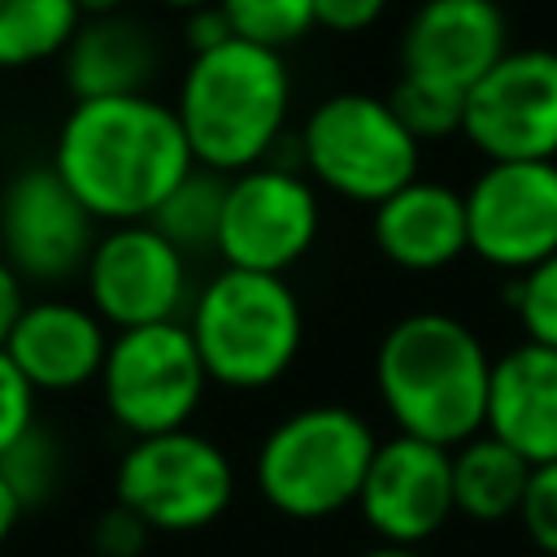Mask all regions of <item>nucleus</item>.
Returning <instances> with one entry per match:
<instances>
[{
	"mask_svg": "<svg viewBox=\"0 0 557 557\" xmlns=\"http://www.w3.org/2000/svg\"><path fill=\"white\" fill-rule=\"evenodd\" d=\"M48 165L100 226L148 222L196 170L174 104L152 91L74 100L57 126Z\"/></svg>",
	"mask_w": 557,
	"mask_h": 557,
	"instance_id": "obj_1",
	"label": "nucleus"
},
{
	"mask_svg": "<svg viewBox=\"0 0 557 557\" xmlns=\"http://www.w3.org/2000/svg\"><path fill=\"white\" fill-rule=\"evenodd\" d=\"M492 357L453 313L418 309L396 318L374 348V392L400 435L457 448L483 431Z\"/></svg>",
	"mask_w": 557,
	"mask_h": 557,
	"instance_id": "obj_2",
	"label": "nucleus"
},
{
	"mask_svg": "<svg viewBox=\"0 0 557 557\" xmlns=\"http://www.w3.org/2000/svg\"><path fill=\"white\" fill-rule=\"evenodd\" d=\"M174 113L200 170L239 174L274 157L292 117V70L283 52L222 39L187 57Z\"/></svg>",
	"mask_w": 557,
	"mask_h": 557,
	"instance_id": "obj_3",
	"label": "nucleus"
},
{
	"mask_svg": "<svg viewBox=\"0 0 557 557\" xmlns=\"http://www.w3.org/2000/svg\"><path fill=\"white\" fill-rule=\"evenodd\" d=\"M183 326L209 383L222 392L274 387L305 348V305L287 274L218 265L196 283Z\"/></svg>",
	"mask_w": 557,
	"mask_h": 557,
	"instance_id": "obj_4",
	"label": "nucleus"
},
{
	"mask_svg": "<svg viewBox=\"0 0 557 557\" xmlns=\"http://www.w3.org/2000/svg\"><path fill=\"white\" fill-rule=\"evenodd\" d=\"M374 448L379 435L366 413L335 400L300 405L261 435L252 453V487L274 513L322 522L357 505Z\"/></svg>",
	"mask_w": 557,
	"mask_h": 557,
	"instance_id": "obj_5",
	"label": "nucleus"
},
{
	"mask_svg": "<svg viewBox=\"0 0 557 557\" xmlns=\"http://www.w3.org/2000/svg\"><path fill=\"white\" fill-rule=\"evenodd\" d=\"M296 165L318 191L352 205H379L418 178L422 144L392 113L387 96L335 91L318 100L296 135Z\"/></svg>",
	"mask_w": 557,
	"mask_h": 557,
	"instance_id": "obj_6",
	"label": "nucleus"
},
{
	"mask_svg": "<svg viewBox=\"0 0 557 557\" xmlns=\"http://www.w3.org/2000/svg\"><path fill=\"white\" fill-rule=\"evenodd\" d=\"M113 500L126 505L152 535H191L231 509L235 461L196 426L139 435L117 457Z\"/></svg>",
	"mask_w": 557,
	"mask_h": 557,
	"instance_id": "obj_7",
	"label": "nucleus"
},
{
	"mask_svg": "<svg viewBox=\"0 0 557 557\" xmlns=\"http://www.w3.org/2000/svg\"><path fill=\"white\" fill-rule=\"evenodd\" d=\"M96 387L113 426L139 440V435L191 426L213 383L178 318V322L113 331Z\"/></svg>",
	"mask_w": 557,
	"mask_h": 557,
	"instance_id": "obj_8",
	"label": "nucleus"
},
{
	"mask_svg": "<svg viewBox=\"0 0 557 557\" xmlns=\"http://www.w3.org/2000/svg\"><path fill=\"white\" fill-rule=\"evenodd\" d=\"M322 235V196L296 161H261L226 174L213 257L235 270L287 274Z\"/></svg>",
	"mask_w": 557,
	"mask_h": 557,
	"instance_id": "obj_9",
	"label": "nucleus"
},
{
	"mask_svg": "<svg viewBox=\"0 0 557 557\" xmlns=\"http://www.w3.org/2000/svg\"><path fill=\"white\" fill-rule=\"evenodd\" d=\"M78 278L83 300L109 331L178 322L196 292L191 257H183L152 222L100 226Z\"/></svg>",
	"mask_w": 557,
	"mask_h": 557,
	"instance_id": "obj_10",
	"label": "nucleus"
},
{
	"mask_svg": "<svg viewBox=\"0 0 557 557\" xmlns=\"http://www.w3.org/2000/svg\"><path fill=\"white\" fill-rule=\"evenodd\" d=\"M100 222L48 161L13 170L0 187V257L26 287H61L83 274Z\"/></svg>",
	"mask_w": 557,
	"mask_h": 557,
	"instance_id": "obj_11",
	"label": "nucleus"
},
{
	"mask_svg": "<svg viewBox=\"0 0 557 557\" xmlns=\"http://www.w3.org/2000/svg\"><path fill=\"white\" fill-rule=\"evenodd\" d=\"M461 139L487 161H557V48H509L466 91Z\"/></svg>",
	"mask_w": 557,
	"mask_h": 557,
	"instance_id": "obj_12",
	"label": "nucleus"
},
{
	"mask_svg": "<svg viewBox=\"0 0 557 557\" xmlns=\"http://www.w3.org/2000/svg\"><path fill=\"white\" fill-rule=\"evenodd\" d=\"M461 200L479 261L522 274L557 252V161H487Z\"/></svg>",
	"mask_w": 557,
	"mask_h": 557,
	"instance_id": "obj_13",
	"label": "nucleus"
},
{
	"mask_svg": "<svg viewBox=\"0 0 557 557\" xmlns=\"http://www.w3.org/2000/svg\"><path fill=\"white\" fill-rule=\"evenodd\" d=\"M357 513L379 544L422 548L444 531L453 509V448L418 435L379 440L357 492Z\"/></svg>",
	"mask_w": 557,
	"mask_h": 557,
	"instance_id": "obj_14",
	"label": "nucleus"
},
{
	"mask_svg": "<svg viewBox=\"0 0 557 557\" xmlns=\"http://www.w3.org/2000/svg\"><path fill=\"white\" fill-rule=\"evenodd\" d=\"M113 331L104 318L74 296H30L4 339L9 361L39 396H70L100 379Z\"/></svg>",
	"mask_w": 557,
	"mask_h": 557,
	"instance_id": "obj_15",
	"label": "nucleus"
},
{
	"mask_svg": "<svg viewBox=\"0 0 557 557\" xmlns=\"http://www.w3.org/2000/svg\"><path fill=\"white\" fill-rule=\"evenodd\" d=\"M509 52V17L496 0H422L400 30V74L470 91Z\"/></svg>",
	"mask_w": 557,
	"mask_h": 557,
	"instance_id": "obj_16",
	"label": "nucleus"
},
{
	"mask_svg": "<svg viewBox=\"0 0 557 557\" xmlns=\"http://www.w3.org/2000/svg\"><path fill=\"white\" fill-rule=\"evenodd\" d=\"M370 239L396 270L409 274L444 270L470 252L466 200L457 187L418 174L370 209Z\"/></svg>",
	"mask_w": 557,
	"mask_h": 557,
	"instance_id": "obj_17",
	"label": "nucleus"
},
{
	"mask_svg": "<svg viewBox=\"0 0 557 557\" xmlns=\"http://www.w3.org/2000/svg\"><path fill=\"white\" fill-rule=\"evenodd\" d=\"M483 431L531 466L557 461V348L522 339L492 357Z\"/></svg>",
	"mask_w": 557,
	"mask_h": 557,
	"instance_id": "obj_18",
	"label": "nucleus"
},
{
	"mask_svg": "<svg viewBox=\"0 0 557 557\" xmlns=\"http://www.w3.org/2000/svg\"><path fill=\"white\" fill-rule=\"evenodd\" d=\"M152 74H157V44L148 26L131 22L126 13L83 17L70 48L61 52V78L74 100L148 91Z\"/></svg>",
	"mask_w": 557,
	"mask_h": 557,
	"instance_id": "obj_19",
	"label": "nucleus"
},
{
	"mask_svg": "<svg viewBox=\"0 0 557 557\" xmlns=\"http://www.w3.org/2000/svg\"><path fill=\"white\" fill-rule=\"evenodd\" d=\"M527 479H531V461L487 431L453 448V509L466 513L470 522L518 518Z\"/></svg>",
	"mask_w": 557,
	"mask_h": 557,
	"instance_id": "obj_20",
	"label": "nucleus"
},
{
	"mask_svg": "<svg viewBox=\"0 0 557 557\" xmlns=\"http://www.w3.org/2000/svg\"><path fill=\"white\" fill-rule=\"evenodd\" d=\"M78 22V0H0V70L61 61Z\"/></svg>",
	"mask_w": 557,
	"mask_h": 557,
	"instance_id": "obj_21",
	"label": "nucleus"
},
{
	"mask_svg": "<svg viewBox=\"0 0 557 557\" xmlns=\"http://www.w3.org/2000/svg\"><path fill=\"white\" fill-rule=\"evenodd\" d=\"M222 187L226 178L213 170H191L157 209H152V226L191 261L209 257L218 248V222H222Z\"/></svg>",
	"mask_w": 557,
	"mask_h": 557,
	"instance_id": "obj_22",
	"label": "nucleus"
},
{
	"mask_svg": "<svg viewBox=\"0 0 557 557\" xmlns=\"http://www.w3.org/2000/svg\"><path fill=\"white\" fill-rule=\"evenodd\" d=\"M0 474L9 479L13 496L22 500V509H39V505H48L61 492V479H65V444L44 422H35L4 453Z\"/></svg>",
	"mask_w": 557,
	"mask_h": 557,
	"instance_id": "obj_23",
	"label": "nucleus"
},
{
	"mask_svg": "<svg viewBox=\"0 0 557 557\" xmlns=\"http://www.w3.org/2000/svg\"><path fill=\"white\" fill-rule=\"evenodd\" d=\"M387 104H392V113L405 122V131H409L418 144L461 135L466 91L440 87V83H431V78L400 74V78H396V87L387 91Z\"/></svg>",
	"mask_w": 557,
	"mask_h": 557,
	"instance_id": "obj_24",
	"label": "nucleus"
},
{
	"mask_svg": "<svg viewBox=\"0 0 557 557\" xmlns=\"http://www.w3.org/2000/svg\"><path fill=\"white\" fill-rule=\"evenodd\" d=\"M235 39L283 52L313 30V0H218Z\"/></svg>",
	"mask_w": 557,
	"mask_h": 557,
	"instance_id": "obj_25",
	"label": "nucleus"
},
{
	"mask_svg": "<svg viewBox=\"0 0 557 557\" xmlns=\"http://www.w3.org/2000/svg\"><path fill=\"white\" fill-rule=\"evenodd\" d=\"M509 305H513L527 339L557 348V252L544 257L540 265L522 270L509 283Z\"/></svg>",
	"mask_w": 557,
	"mask_h": 557,
	"instance_id": "obj_26",
	"label": "nucleus"
},
{
	"mask_svg": "<svg viewBox=\"0 0 557 557\" xmlns=\"http://www.w3.org/2000/svg\"><path fill=\"white\" fill-rule=\"evenodd\" d=\"M518 522L540 553L557 557V461L531 466V479H527V492L518 505Z\"/></svg>",
	"mask_w": 557,
	"mask_h": 557,
	"instance_id": "obj_27",
	"label": "nucleus"
},
{
	"mask_svg": "<svg viewBox=\"0 0 557 557\" xmlns=\"http://www.w3.org/2000/svg\"><path fill=\"white\" fill-rule=\"evenodd\" d=\"M35 422H39V392L22 379V370L0 348V461Z\"/></svg>",
	"mask_w": 557,
	"mask_h": 557,
	"instance_id": "obj_28",
	"label": "nucleus"
},
{
	"mask_svg": "<svg viewBox=\"0 0 557 557\" xmlns=\"http://www.w3.org/2000/svg\"><path fill=\"white\" fill-rule=\"evenodd\" d=\"M148 540L152 531L117 500L91 522V557H139Z\"/></svg>",
	"mask_w": 557,
	"mask_h": 557,
	"instance_id": "obj_29",
	"label": "nucleus"
},
{
	"mask_svg": "<svg viewBox=\"0 0 557 557\" xmlns=\"http://www.w3.org/2000/svg\"><path fill=\"white\" fill-rule=\"evenodd\" d=\"M392 9V0H313V26L331 35H361L379 26V17Z\"/></svg>",
	"mask_w": 557,
	"mask_h": 557,
	"instance_id": "obj_30",
	"label": "nucleus"
},
{
	"mask_svg": "<svg viewBox=\"0 0 557 557\" xmlns=\"http://www.w3.org/2000/svg\"><path fill=\"white\" fill-rule=\"evenodd\" d=\"M222 39H231V26H226V17H222L218 4L187 13V48H191V52L213 48V44H222Z\"/></svg>",
	"mask_w": 557,
	"mask_h": 557,
	"instance_id": "obj_31",
	"label": "nucleus"
},
{
	"mask_svg": "<svg viewBox=\"0 0 557 557\" xmlns=\"http://www.w3.org/2000/svg\"><path fill=\"white\" fill-rule=\"evenodd\" d=\"M26 300H30V296H26V283H22L17 270L0 257V348H4V339H9V331H13V322H17V313H22Z\"/></svg>",
	"mask_w": 557,
	"mask_h": 557,
	"instance_id": "obj_32",
	"label": "nucleus"
},
{
	"mask_svg": "<svg viewBox=\"0 0 557 557\" xmlns=\"http://www.w3.org/2000/svg\"><path fill=\"white\" fill-rule=\"evenodd\" d=\"M22 500L13 496V487H9V479L0 474V548L13 540V531H17V522H22Z\"/></svg>",
	"mask_w": 557,
	"mask_h": 557,
	"instance_id": "obj_33",
	"label": "nucleus"
},
{
	"mask_svg": "<svg viewBox=\"0 0 557 557\" xmlns=\"http://www.w3.org/2000/svg\"><path fill=\"white\" fill-rule=\"evenodd\" d=\"M357 557H422V548H400V544H374V548H366V553H357Z\"/></svg>",
	"mask_w": 557,
	"mask_h": 557,
	"instance_id": "obj_34",
	"label": "nucleus"
},
{
	"mask_svg": "<svg viewBox=\"0 0 557 557\" xmlns=\"http://www.w3.org/2000/svg\"><path fill=\"white\" fill-rule=\"evenodd\" d=\"M122 4H126V0H78L83 17H96V13H122Z\"/></svg>",
	"mask_w": 557,
	"mask_h": 557,
	"instance_id": "obj_35",
	"label": "nucleus"
},
{
	"mask_svg": "<svg viewBox=\"0 0 557 557\" xmlns=\"http://www.w3.org/2000/svg\"><path fill=\"white\" fill-rule=\"evenodd\" d=\"M157 4H165V9H174V13H196V9H209V4H218V0H157Z\"/></svg>",
	"mask_w": 557,
	"mask_h": 557,
	"instance_id": "obj_36",
	"label": "nucleus"
},
{
	"mask_svg": "<svg viewBox=\"0 0 557 557\" xmlns=\"http://www.w3.org/2000/svg\"><path fill=\"white\" fill-rule=\"evenodd\" d=\"M87 557H91V553H87Z\"/></svg>",
	"mask_w": 557,
	"mask_h": 557,
	"instance_id": "obj_37",
	"label": "nucleus"
}]
</instances>
